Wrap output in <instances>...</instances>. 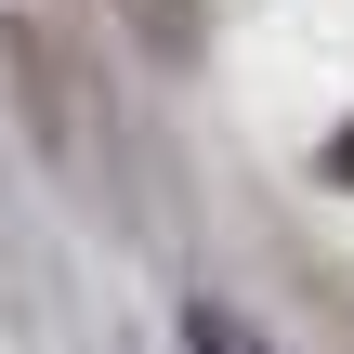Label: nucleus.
I'll return each instance as SVG.
<instances>
[{"mask_svg":"<svg viewBox=\"0 0 354 354\" xmlns=\"http://www.w3.org/2000/svg\"><path fill=\"white\" fill-rule=\"evenodd\" d=\"M131 26H145L158 53H197V0H131Z\"/></svg>","mask_w":354,"mask_h":354,"instance_id":"1","label":"nucleus"},{"mask_svg":"<svg viewBox=\"0 0 354 354\" xmlns=\"http://www.w3.org/2000/svg\"><path fill=\"white\" fill-rule=\"evenodd\" d=\"M328 184H354V131H342V145H328Z\"/></svg>","mask_w":354,"mask_h":354,"instance_id":"3","label":"nucleus"},{"mask_svg":"<svg viewBox=\"0 0 354 354\" xmlns=\"http://www.w3.org/2000/svg\"><path fill=\"white\" fill-rule=\"evenodd\" d=\"M184 342H197V354H250V342H236V328H223V315H197Z\"/></svg>","mask_w":354,"mask_h":354,"instance_id":"2","label":"nucleus"}]
</instances>
